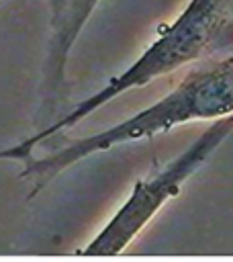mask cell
<instances>
[{
    "label": "cell",
    "mask_w": 233,
    "mask_h": 262,
    "mask_svg": "<svg viewBox=\"0 0 233 262\" xmlns=\"http://www.w3.org/2000/svg\"><path fill=\"white\" fill-rule=\"evenodd\" d=\"M229 2L231 0H190L180 16L164 29L159 41H155L125 76V82L149 78L155 72L198 55L202 49H213L227 18Z\"/></svg>",
    "instance_id": "6da1fadb"
},
{
    "label": "cell",
    "mask_w": 233,
    "mask_h": 262,
    "mask_svg": "<svg viewBox=\"0 0 233 262\" xmlns=\"http://www.w3.org/2000/svg\"><path fill=\"white\" fill-rule=\"evenodd\" d=\"M100 0H47L51 16V39H49V63L53 68H61L63 57L78 37L80 29L86 25L88 16L96 8Z\"/></svg>",
    "instance_id": "7a4b0ae2"
},
{
    "label": "cell",
    "mask_w": 233,
    "mask_h": 262,
    "mask_svg": "<svg viewBox=\"0 0 233 262\" xmlns=\"http://www.w3.org/2000/svg\"><path fill=\"white\" fill-rule=\"evenodd\" d=\"M227 47H233V0L229 2L227 18L223 23V29H221V33H219L213 49H227Z\"/></svg>",
    "instance_id": "3957f363"
}]
</instances>
